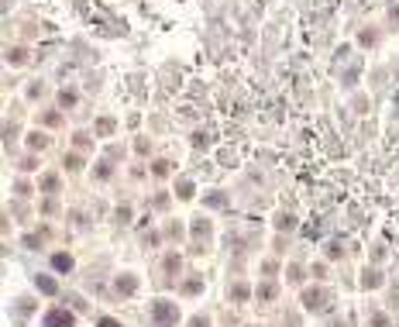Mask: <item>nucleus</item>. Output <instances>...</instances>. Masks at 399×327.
I'll list each match as a JSON object with an SVG mask.
<instances>
[{"instance_id":"23","label":"nucleus","mask_w":399,"mask_h":327,"mask_svg":"<svg viewBox=\"0 0 399 327\" xmlns=\"http://www.w3.org/2000/svg\"><path fill=\"white\" fill-rule=\"evenodd\" d=\"M100 327H121V324H117L114 317H100Z\"/></svg>"},{"instance_id":"16","label":"nucleus","mask_w":399,"mask_h":327,"mask_svg":"<svg viewBox=\"0 0 399 327\" xmlns=\"http://www.w3.org/2000/svg\"><path fill=\"white\" fill-rule=\"evenodd\" d=\"M183 289H186V293H200V289H203V282H200V279H189Z\"/></svg>"},{"instance_id":"3","label":"nucleus","mask_w":399,"mask_h":327,"mask_svg":"<svg viewBox=\"0 0 399 327\" xmlns=\"http://www.w3.org/2000/svg\"><path fill=\"white\" fill-rule=\"evenodd\" d=\"M303 307L316 310V313L327 310V293H324V289H306V293H303Z\"/></svg>"},{"instance_id":"10","label":"nucleus","mask_w":399,"mask_h":327,"mask_svg":"<svg viewBox=\"0 0 399 327\" xmlns=\"http://www.w3.org/2000/svg\"><path fill=\"white\" fill-rule=\"evenodd\" d=\"M176 193H179L183 200H189V196H193V183H189V179H179V186H176Z\"/></svg>"},{"instance_id":"4","label":"nucleus","mask_w":399,"mask_h":327,"mask_svg":"<svg viewBox=\"0 0 399 327\" xmlns=\"http://www.w3.org/2000/svg\"><path fill=\"white\" fill-rule=\"evenodd\" d=\"M34 282H38V289H42L45 296H55V293H59V282H55L52 276H38Z\"/></svg>"},{"instance_id":"9","label":"nucleus","mask_w":399,"mask_h":327,"mask_svg":"<svg viewBox=\"0 0 399 327\" xmlns=\"http://www.w3.org/2000/svg\"><path fill=\"white\" fill-rule=\"evenodd\" d=\"M28 145H31V148H45L49 138H45V134H38V131H31V134H28Z\"/></svg>"},{"instance_id":"20","label":"nucleus","mask_w":399,"mask_h":327,"mask_svg":"<svg viewBox=\"0 0 399 327\" xmlns=\"http://www.w3.org/2000/svg\"><path fill=\"white\" fill-rule=\"evenodd\" d=\"M97 131H100V134H110V131H114V121H100Z\"/></svg>"},{"instance_id":"6","label":"nucleus","mask_w":399,"mask_h":327,"mask_svg":"<svg viewBox=\"0 0 399 327\" xmlns=\"http://www.w3.org/2000/svg\"><path fill=\"white\" fill-rule=\"evenodd\" d=\"M379 282H382V276H379L375 269H365V272H362V286H365V289H375Z\"/></svg>"},{"instance_id":"26","label":"nucleus","mask_w":399,"mask_h":327,"mask_svg":"<svg viewBox=\"0 0 399 327\" xmlns=\"http://www.w3.org/2000/svg\"><path fill=\"white\" fill-rule=\"evenodd\" d=\"M158 327H169V324H158Z\"/></svg>"},{"instance_id":"8","label":"nucleus","mask_w":399,"mask_h":327,"mask_svg":"<svg viewBox=\"0 0 399 327\" xmlns=\"http://www.w3.org/2000/svg\"><path fill=\"white\" fill-rule=\"evenodd\" d=\"M275 228H279V231H289V228H296V217H293V213H283V217L275 221Z\"/></svg>"},{"instance_id":"15","label":"nucleus","mask_w":399,"mask_h":327,"mask_svg":"<svg viewBox=\"0 0 399 327\" xmlns=\"http://www.w3.org/2000/svg\"><path fill=\"white\" fill-rule=\"evenodd\" d=\"M231 296H234V300H248V286H234Z\"/></svg>"},{"instance_id":"11","label":"nucleus","mask_w":399,"mask_h":327,"mask_svg":"<svg viewBox=\"0 0 399 327\" xmlns=\"http://www.w3.org/2000/svg\"><path fill=\"white\" fill-rule=\"evenodd\" d=\"M193 234H196V238H207V234H210V224H207V221H196V224H193Z\"/></svg>"},{"instance_id":"1","label":"nucleus","mask_w":399,"mask_h":327,"mask_svg":"<svg viewBox=\"0 0 399 327\" xmlns=\"http://www.w3.org/2000/svg\"><path fill=\"white\" fill-rule=\"evenodd\" d=\"M151 317H155V324H176V317H179V307H176V303H169V300H155V307H151Z\"/></svg>"},{"instance_id":"24","label":"nucleus","mask_w":399,"mask_h":327,"mask_svg":"<svg viewBox=\"0 0 399 327\" xmlns=\"http://www.w3.org/2000/svg\"><path fill=\"white\" fill-rule=\"evenodd\" d=\"M59 100H62V107H72V103H76V97H72V93H62Z\"/></svg>"},{"instance_id":"25","label":"nucleus","mask_w":399,"mask_h":327,"mask_svg":"<svg viewBox=\"0 0 399 327\" xmlns=\"http://www.w3.org/2000/svg\"><path fill=\"white\" fill-rule=\"evenodd\" d=\"M193 327H207V320L203 317H193Z\"/></svg>"},{"instance_id":"2","label":"nucleus","mask_w":399,"mask_h":327,"mask_svg":"<svg viewBox=\"0 0 399 327\" xmlns=\"http://www.w3.org/2000/svg\"><path fill=\"white\" fill-rule=\"evenodd\" d=\"M72 324H76V317L69 310H49L42 320V327H72Z\"/></svg>"},{"instance_id":"5","label":"nucleus","mask_w":399,"mask_h":327,"mask_svg":"<svg viewBox=\"0 0 399 327\" xmlns=\"http://www.w3.org/2000/svg\"><path fill=\"white\" fill-rule=\"evenodd\" d=\"M134 289H138V279L134 276H124V279H117V293H134Z\"/></svg>"},{"instance_id":"17","label":"nucleus","mask_w":399,"mask_h":327,"mask_svg":"<svg viewBox=\"0 0 399 327\" xmlns=\"http://www.w3.org/2000/svg\"><path fill=\"white\" fill-rule=\"evenodd\" d=\"M327 259H341V245H337V241L327 245Z\"/></svg>"},{"instance_id":"14","label":"nucleus","mask_w":399,"mask_h":327,"mask_svg":"<svg viewBox=\"0 0 399 327\" xmlns=\"http://www.w3.org/2000/svg\"><path fill=\"white\" fill-rule=\"evenodd\" d=\"M275 296V286H258V300H272Z\"/></svg>"},{"instance_id":"7","label":"nucleus","mask_w":399,"mask_h":327,"mask_svg":"<svg viewBox=\"0 0 399 327\" xmlns=\"http://www.w3.org/2000/svg\"><path fill=\"white\" fill-rule=\"evenodd\" d=\"M52 265H55L59 272H69V269H72V259H69V255H52Z\"/></svg>"},{"instance_id":"22","label":"nucleus","mask_w":399,"mask_h":327,"mask_svg":"<svg viewBox=\"0 0 399 327\" xmlns=\"http://www.w3.org/2000/svg\"><path fill=\"white\" fill-rule=\"evenodd\" d=\"M42 186H45V190H55L59 183H55V176H45V179H42Z\"/></svg>"},{"instance_id":"18","label":"nucleus","mask_w":399,"mask_h":327,"mask_svg":"<svg viewBox=\"0 0 399 327\" xmlns=\"http://www.w3.org/2000/svg\"><path fill=\"white\" fill-rule=\"evenodd\" d=\"M151 172H155V176H166V172H169V162H155Z\"/></svg>"},{"instance_id":"21","label":"nucleus","mask_w":399,"mask_h":327,"mask_svg":"<svg viewBox=\"0 0 399 327\" xmlns=\"http://www.w3.org/2000/svg\"><path fill=\"white\" fill-rule=\"evenodd\" d=\"M303 276H299V265H289V282H299Z\"/></svg>"},{"instance_id":"19","label":"nucleus","mask_w":399,"mask_h":327,"mask_svg":"<svg viewBox=\"0 0 399 327\" xmlns=\"http://www.w3.org/2000/svg\"><path fill=\"white\" fill-rule=\"evenodd\" d=\"M79 165H83V159H79V155H69V159H66V169H79Z\"/></svg>"},{"instance_id":"13","label":"nucleus","mask_w":399,"mask_h":327,"mask_svg":"<svg viewBox=\"0 0 399 327\" xmlns=\"http://www.w3.org/2000/svg\"><path fill=\"white\" fill-rule=\"evenodd\" d=\"M227 203V196H220V193H210L207 196V207H224Z\"/></svg>"},{"instance_id":"12","label":"nucleus","mask_w":399,"mask_h":327,"mask_svg":"<svg viewBox=\"0 0 399 327\" xmlns=\"http://www.w3.org/2000/svg\"><path fill=\"white\" fill-rule=\"evenodd\" d=\"M7 62H14V65L24 62V49H11V52H7Z\"/></svg>"}]
</instances>
